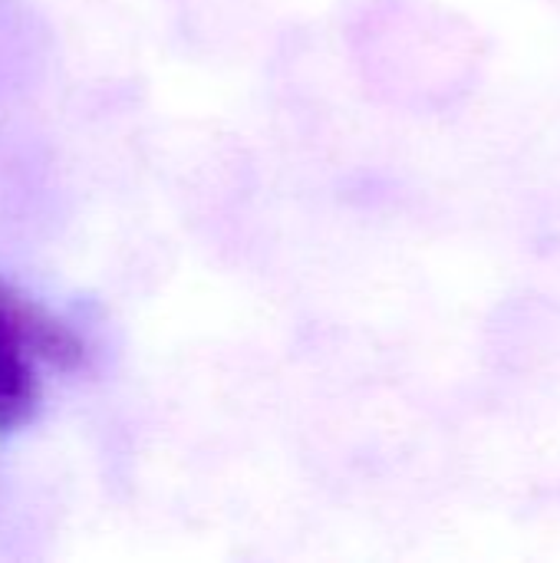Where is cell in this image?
<instances>
[{
  "mask_svg": "<svg viewBox=\"0 0 560 563\" xmlns=\"http://www.w3.org/2000/svg\"><path fill=\"white\" fill-rule=\"evenodd\" d=\"M33 399V376L23 353L20 330L0 313V429L17 426Z\"/></svg>",
  "mask_w": 560,
  "mask_h": 563,
  "instance_id": "6da1fadb",
  "label": "cell"
}]
</instances>
